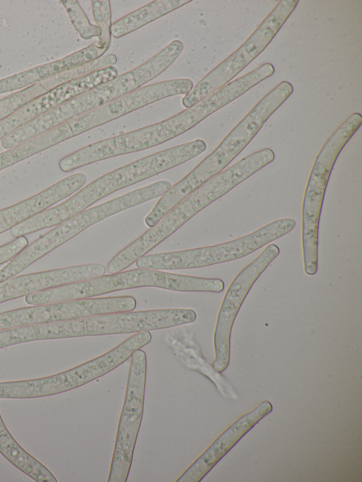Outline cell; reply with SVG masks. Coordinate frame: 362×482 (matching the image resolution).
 <instances>
[{
  "label": "cell",
  "instance_id": "cell-1",
  "mask_svg": "<svg viewBox=\"0 0 362 482\" xmlns=\"http://www.w3.org/2000/svg\"><path fill=\"white\" fill-rule=\"evenodd\" d=\"M206 143L196 139L146 156L95 180L64 202L46 209L23 222V235L57 225L98 200L121 189L152 177L202 153Z\"/></svg>",
  "mask_w": 362,
  "mask_h": 482
},
{
  "label": "cell",
  "instance_id": "cell-2",
  "mask_svg": "<svg viewBox=\"0 0 362 482\" xmlns=\"http://www.w3.org/2000/svg\"><path fill=\"white\" fill-rule=\"evenodd\" d=\"M293 92V86L286 81L270 90L209 155L161 196L151 211V216L156 221L160 220L186 196L223 171Z\"/></svg>",
  "mask_w": 362,
  "mask_h": 482
},
{
  "label": "cell",
  "instance_id": "cell-3",
  "mask_svg": "<svg viewBox=\"0 0 362 482\" xmlns=\"http://www.w3.org/2000/svg\"><path fill=\"white\" fill-rule=\"evenodd\" d=\"M153 287L181 292L221 293L220 278H201L137 268L49 288L25 296L29 305H43L89 298L121 290Z\"/></svg>",
  "mask_w": 362,
  "mask_h": 482
},
{
  "label": "cell",
  "instance_id": "cell-4",
  "mask_svg": "<svg viewBox=\"0 0 362 482\" xmlns=\"http://www.w3.org/2000/svg\"><path fill=\"white\" fill-rule=\"evenodd\" d=\"M210 114L202 100L160 122L88 145L62 158L59 167L68 172L100 160L152 148L187 131Z\"/></svg>",
  "mask_w": 362,
  "mask_h": 482
},
{
  "label": "cell",
  "instance_id": "cell-5",
  "mask_svg": "<svg viewBox=\"0 0 362 482\" xmlns=\"http://www.w3.org/2000/svg\"><path fill=\"white\" fill-rule=\"evenodd\" d=\"M361 124V114H351L326 141L311 169L302 206L303 265L308 275H315L317 271L320 217L332 170L341 151Z\"/></svg>",
  "mask_w": 362,
  "mask_h": 482
},
{
  "label": "cell",
  "instance_id": "cell-6",
  "mask_svg": "<svg viewBox=\"0 0 362 482\" xmlns=\"http://www.w3.org/2000/svg\"><path fill=\"white\" fill-rule=\"evenodd\" d=\"M281 0L247 40L233 53L203 77L185 94L182 103L190 108L229 83L271 42L298 4Z\"/></svg>",
  "mask_w": 362,
  "mask_h": 482
},
{
  "label": "cell",
  "instance_id": "cell-7",
  "mask_svg": "<svg viewBox=\"0 0 362 482\" xmlns=\"http://www.w3.org/2000/svg\"><path fill=\"white\" fill-rule=\"evenodd\" d=\"M146 380V353L138 349L131 356L108 482H126L127 480L144 413Z\"/></svg>",
  "mask_w": 362,
  "mask_h": 482
},
{
  "label": "cell",
  "instance_id": "cell-8",
  "mask_svg": "<svg viewBox=\"0 0 362 482\" xmlns=\"http://www.w3.org/2000/svg\"><path fill=\"white\" fill-rule=\"evenodd\" d=\"M222 196L217 182L211 178L179 202L154 226L117 253L109 261L107 271L115 274L124 270Z\"/></svg>",
  "mask_w": 362,
  "mask_h": 482
},
{
  "label": "cell",
  "instance_id": "cell-9",
  "mask_svg": "<svg viewBox=\"0 0 362 482\" xmlns=\"http://www.w3.org/2000/svg\"><path fill=\"white\" fill-rule=\"evenodd\" d=\"M192 309L171 308L127 311L69 320L70 338L137 333L194 322Z\"/></svg>",
  "mask_w": 362,
  "mask_h": 482
},
{
  "label": "cell",
  "instance_id": "cell-10",
  "mask_svg": "<svg viewBox=\"0 0 362 482\" xmlns=\"http://www.w3.org/2000/svg\"><path fill=\"white\" fill-rule=\"evenodd\" d=\"M183 48L182 42L175 40L134 69L65 102L72 119L139 89L167 69Z\"/></svg>",
  "mask_w": 362,
  "mask_h": 482
},
{
  "label": "cell",
  "instance_id": "cell-11",
  "mask_svg": "<svg viewBox=\"0 0 362 482\" xmlns=\"http://www.w3.org/2000/svg\"><path fill=\"white\" fill-rule=\"evenodd\" d=\"M131 295L89 298L21 307L0 313V331L26 325L65 321L98 315L131 311Z\"/></svg>",
  "mask_w": 362,
  "mask_h": 482
},
{
  "label": "cell",
  "instance_id": "cell-12",
  "mask_svg": "<svg viewBox=\"0 0 362 482\" xmlns=\"http://www.w3.org/2000/svg\"><path fill=\"white\" fill-rule=\"evenodd\" d=\"M279 252L277 245H268L257 257L239 272L228 287L218 312L214 331L215 360L212 365L214 371L222 372L228 368L234 320L252 286Z\"/></svg>",
  "mask_w": 362,
  "mask_h": 482
},
{
  "label": "cell",
  "instance_id": "cell-13",
  "mask_svg": "<svg viewBox=\"0 0 362 482\" xmlns=\"http://www.w3.org/2000/svg\"><path fill=\"white\" fill-rule=\"evenodd\" d=\"M194 85L188 78H177L150 84L65 123L70 139L115 120L160 100L187 94Z\"/></svg>",
  "mask_w": 362,
  "mask_h": 482
},
{
  "label": "cell",
  "instance_id": "cell-14",
  "mask_svg": "<svg viewBox=\"0 0 362 482\" xmlns=\"http://www.w3.org/2000/svg\"><path fill=\"white\" fill-rule=\"evenodd\" d=\"M111 37L110 30H101L98 40L83 49L0 79V94L24 89L101 58L110 47Z\"/></svg>",
  "mask_w": 362,
  "mask_h": 482
},
{
  "label": "cell",
  "instance_id": "cell-15",
  "mask_svg": "<svg viewBox=\"0 0 362 482\" xmlns=\"http://www.w3.org/2000/svg\"><path fill=\"white\" fill-rule=\"evenodd\" d=\"M105 267L86 264L23 274L0 282V304L27 295L101 276Z\"/></svg>",
  "mask_w": 362,
  "mask_h": 482
},
{
  "label": "cell",
  "instance_id": "cell-16",
  "mask_svg": "<svg viewBox=\"0 0 362 482\" xmlns=\"http://www.w3.org/2000/svg\"><path fill=\"white\" fill-rule=\"evenodd\" d=\"M272 411V405L263 401L221 433L199 456L176 482H199L260 420Z\"/></svg>",
  "mask_w": 362,
  "mask_h": 482
},
{
  "label": "cell",
  "instance_id": "cell-17",
  "mask_svg": "<svg viewBox=\"0 0 362 482\" xmlns=\"http://www.w3.org/2000/svg\"><path fill=\"white\" fill-rule=\"evenodd\" d=\"M86 180V175L83 173L73 174L34 196L1 209L0 234L71 196L85 184Z\"/></svg>",
  "mask_w": 362,
  "mask_h": 482
},
{
  "label": "cell",
  "instance_id": "cell-18",
  "mask_svg": "<svg viewBox=\"0 0 362 482\" xmlns=\"http://www.w3.org/2000/svg\"><path fill=\"white\" fill-rule=\"evenodd\" d=\"M0 453L23 473L36 482H57L52 473L27 452L8 430L0 414Z\"/></svg>",
  "mask_w": 362,
  "mask_h": 482
},
{
  "label": "cell",
  "instance_id": "cell-19",
  "mask_svg": "<svg viewBox=\"0 0 362 482\" xmlns=\"http://www.w3.org/2000/svg\"><path fill=\"white\" fill-rule=\"evenodd\" d=\"M191 0H156L133 11L111 25V35L122 37L191 2Z\"/></svg>",
  "mask_w": 362,
  "mask_h": 482
},
{
  "label": "cell",
  "instance_id": "cell-20",
  "mask_svg": "<svg viewBox=\"0 0 362 482\" xmlns=\"http://www.w3.org/2000/svg\"><path fill=\"white\" fill-rule=\"evenodd\" d=\"M64 124L30 141L0 153V171L69 139Z\"/></svg>",
  "mask_w": 362,
  "mask_h": 482
},
{
  "label": "cell",
  "instance_id": "cell-21",
  "mask_svg": "<svg viewBox=\"0 0 362 482\" xmlns=\"http://www.w3.org/2000/svg\"><path fill=\"white\" fill-rule=\"evenodd\" d=\"M52 89L48 80L33 84L0 100V122L31 100Z\"/></svg>",
  "mask_w": 362,
  "mask_h": 482
},
{
  "label": "cell",
  "instance_id": "cell-22",
  "mask_svg": "<svg viewBox=\"0 0 362 482\" xmlns=\"http://www.w3.org/2000/svg\"><path fill=\"white\" fill-rule=\"evenodd\" d=\"M60 2L64 7L73 26L82 39L90 40L100 36L101 28L90 23L78 1L62 0Z\"/></svg>",
  "mask_w": 362,
  "mask_h": 482
},
{
  "label": "cell",
  "instance_id": "cell-23",
  "mask_svg": "<svg viewBox=\"0 0 362 482\" xmlns=\"http://www.w3.org/2000/svg\"><path fill=\"white\" fill-rule=\"evenodd\" d=\"M93 18L96 25H111V10L109 0H92L90 1Z\"/></svg>",
  "mask_w": 362,
  "mask_h": 482
},
{
  "label": "cell",
  "instance_id": "cell-24",
  "mask_svg": "<svg viewBox=\"0 0 362 482\" xmlns=\"http://www.w3.org/2000/svg\"><path fill=\"white\" fill-rule=\"evenodd\" d=\"M28 245L27 237L21 236L0 246V265L12 259Z\"/></svg>",
  "mask_w": 362,
  "mask_h": 482
}]
</instances>
